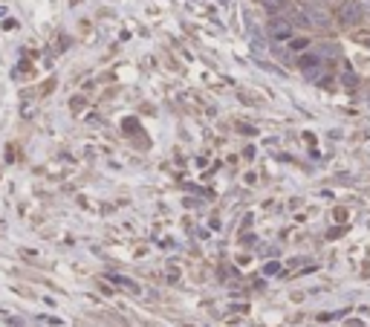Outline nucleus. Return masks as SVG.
I'll list each match as a JSON object with an SVG mask.
<instances>
[{
  "label": "nucleus",
  "mask_w": 370,
  "mask_h": 327,
  "mask_svg": "<svg viewBox=\"0 0 370 327\" xmlns=\"http://www.w3.org/2000/svg\"><path fill=\"white\" fill-rule=\"evenodd\" d=\"M298 12H301V18H304V27H321V29L330 27V15L321 12L318 6H301Z\"/></svg>",
  "instance_id": "obj_1"
},
{
  "label": "nucleus",
  "mask_w": 370,
  "mask_h": 327,
  "mask_svg": "<svg viewBox=\"0 0 370 327\" xmlns=\"http://www.w3.org/2000/svg\"><path fill=\"white\" fill-rule=\"evenodd\" d=\"M338 15H341V20L347 27H356V23H361V18H364V3H361V0H347Z\"/></svg>",
  "instance_id": "obj_2"
},
{
  "label": "nucleus",
  "mask_w": 370,
  "mask_h": 327,
  "mask_svg": "<svg viewBox=\"0 0 370 327\" xmlns=\"http://www.w3.org/2000/svg\"><path fill=\"white\" fill-rule=\"evenodd\" d=\"M266 32H269L272 38H289V35H292V20H289V18H278V15H275V18L266 20Z\"/></svg>",
  "instance_id": "obj_3"
},
{
  "label": "nucleus",
  "mask_w": 370,
  "mask_h": 327,
  "mask_svg": "<svg viewBox=\"0 0 370 327\" xmlns=\"http://www.w3.org/2000/svg\"><path fill=\"white\" fill-rule=\"evenodd\" d=\"M261 3H263V9H269V12H278L280 6L287 3V0H261Z\"/></svg>",
  "instance_id": "obj_4"
},
{
  "label": "nucleus",
  "mask_w": 370,
  "mask_h": 327,
  "mask_svg": "<svg viewBox=\"0 0 370 327\" xmlns=\"http://www.w3.org/2000/svg\"><path fill=\"white\" fill-rule=\"evenodd\" d=\"M309 64H318V58H316V55H312V53H309L307 58L301 61V67H304V70H309Z\"/></svg>",
  "instance_id": "obj_5"
}]
</instances>
